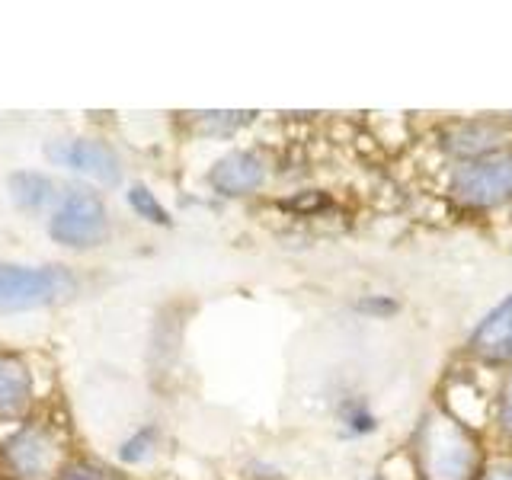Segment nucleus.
<instances>
[{"instance_id": "nucleus-1", "label": "nucleus", "mask_w": 512, "mask_h": 480, "mask_svg": "<svg viewBox=\"0 0 512 480\" xmlns=\"http://www.w3.org/2000/svg\"><path fill=\"white\" fill-rule=\"evenodd\" d=\"M416 471L420 480H477L480 439L474 429L445 410L423 413L416 429Z\"/></svg>"}, {"instance_id": "nucleus-2", "label": "nucleus", "mask_w": 512, "mask_h": 480, "mask_svg": "<svg viewBox=\"0 0 512 480\" xmlns=\"http://www.w3.org/2000/svg\"><path fill=\"white\" fill-rule=\"evenodd\" d=\"M77 295V276L68 266H23L0 260V314L55 308Z\"/></svg>"}, {"instance_id": "nucleus-3", "label": "nucleus", "mask_w": 512, "mask_h": 480, "mask_svg": "<svg viewBox=\"0 0 512 480\" xmlns=\"http://www.w3.org/2000/svg\"><path fill=\"white\" fill-rule=\"evenodd\" d=\"M64 468V439L55 426L23 423L0 442V474L7 480H58Z\"/></svg>"}, {"instance_id": "nucleus-4", "label": "nucleus", "mask_w": 512, "mask_h": 480, "mask_svg": "<svg viewBox=\"0 0 512 480\" xmlns=\"http://www.w3.org/2000/svg\"><path fill=\"white\" fill-rule=\"evenodd\" d=\"M112 231L109 224V208L103 196L90 186H71L61 192L52 218H48V234L55 244L71 247V250H93L106 244Z\"/></svg>"}, {"instance_id": "nucleus-5", "label": "nucleus", "mask_w": 512, "mask_h": 480, "mask_svg": "<svg viewBox=\"0 0 512 480\" xmlns=\"http://www.w3.org/2000/svg\"><path fill=\"white\" fill-rule=\"evenodd\" d=\"M452 199L468 208H496L512 199V148L464 160L448 180Z\"/></svg>"}, {"instance_id": "nucleus-6", "label": "nucleus", "mask_w": 512, "mask_h": 480, "mask_svg": "<svg viewBox=\"0 0 512 480\" xmlns=\"http://www.w3.org/2000/svg\"><path fill=\"white\" fill-rule=\"evenodd\" d=\"M45 157L58 167H71L103 186L122 183V160L103 138H55L45 144Z\"/></svg>"}, {"instance_id": "nucleus-7", "label": "nucleus", "mask_w": 512, "mask_h": 480, "mask_svg": "<svg viewBox=\"0 0 512 480\" xmlns=\"http://www.w3.org/2000/svg\"><path fill=\"white\" fill-rule=\"evenodd\" d=\"M266 183V164L256 151H231L218 157L208 170V186L224 199L253 196Z\"/></svg>"}, {"instance_id": "nucleus-8", "label": "nucleus", "mask_w": 512, "mask_h": 480, "mask_svg": "<svg viewBox=\"0 0 512 480\" xmlns=\"http://www.w3.org/2000/svg\"><path fill=\"white\" fill-rule=\"evenodd\" d=\"M36 404V378L23 356L0 349V423L23 420Z\"/></svg>"}, {"instance_id": "nucleus-9", "label": "nucleus", "mask_w": 512, "mask_h": 480, "mask_svg": "<svg viewBox=\"0 0 512 480\" xmlns=\"http://www.w3.org/2000/svg\"><path fill=\"white\" fill-rule=\"evenodd\" d=\"M468 352L487 365H509L512 362V295L503 298L496 308L474 327Z\"/></svg>"}, {"instance_id": "nucleus-10", "label": "nucleus", "mask_w": 512, "mask_h": 480, "mask_svg": "<svg viewBox=\"0 0 512 480\" xmlns=\"http://www.w3.org/2000/svg\"><path fill=\"white\" fill-rule=\"evenodd\" d=\"M506 138V125L496 119H474V122H461L452 132L445 135V151L455 154L461 160H477L503 151Z\"/></svg>"}, {"instance_id": "nucleus-11", "label": "nucleus", "mask_w": 512, "mask_h": 480, "mask_svg": "<svg viewBox=\"0 0 512 480\" xmlns=\"http://www.w3.org/2000/svg\"><path fill=\"white\" fill-rule=\"evenodd\" d=\"M7 192H10V202L20 208V212H29V215H39L52 202L61 199L58 183L48 173H39V170H13L7 176Z\"/></svg>"}, {"instance_id": "nucleus-12", "label": "nucleus", "mask_w": 512, "mask_h": 480, "mask_svg": "<svg viewBox=\"0 0 512 480\" xmlns=\"http://www.w3.org/2000/svg\"><path fill=\"white\" fill-rule=\"evenodd\" d=\"M125 199H128V205H132V212L138 218H144L148 224H157V228H170V224H173L170 212L160 205V199L144 183H135L132 189L125 192Z\"/></svg>"}, {"instance_id": "nucleus-13", "label": "nucleus", "mask_w": 512, "mask_h": 480, "mask_svg": "<svg viewBox=\"0 0 512 480\" xmlns=\"http://www.w3.org/2000/svg\"><path fill=\"white\" fill-rule=\"evenodd\" d=\"M157 439H160V429L154 423L148 426H141L135 436H128L119 448V461L122 464H141V461H148L154 455V448H157Z\"/></svg>"}, {"instance_id": "nucleus-14", "label": "nucleus", "mask_w": 512, "mask_h": 480, "mask_svg": "<svg viewBox=\"0 0 512 480\" xmlns=\"http://www.w3.org/2000/svg\"><path fill=\"white\" fill-rule=\"evenodd\" d=\"M253 119V112H196V128L202 135H231Z\"/></svg>"}, {"instance_id": "nucleus-15", "label": "nucleus", "mask_w": 512, "mask_h": 480, "mask_svg": "<svg viewBox=\"0 0 512 480\" xmlns=\"http://www.w3.org/2000/svg\"><path fill=\"white\" fill-rule=\"evenodd\" d=\"M340 423L349 429V436H368V432L378 429L375 413L368 410V404H365V400H359V397H349L346 404H343Z\"/></svg>"}, {"instance_id": "nucleus-16", "label": "nucleus", "mask_w": 512, "mask_h": 480, "mask_svg": "<svg viewBox=\"0 0 512 480\" xmlns=\"http://www.w3.org/2000/svg\"><path fill=\"white\" fill-rule=\"evenodd\" d=\"M58 480H125V474L109 471L100 461H71Z\"/></svg>"}, {"instance_id": "nucleus-17", "label": "nucleus", "mask_w": 512, "mask_h": 480, "mask_svg": "<svg viewBox=\"0 0 512 480\" xmlns=\"http://www.w3.org/2000/svg\"><path fill=\"white\" fill-rule=\"evenodd\" d=\"M500 429L506 436H512V372L503 384V394H500Z\"/></svg>"}, {"instance_id": "nucleus-18", "label": "nucleus", "mask_w": 512, "mask_h": 480, "mask_svg": "<svg viewBox=\"0 0 512 480\" xmlns=\"http://www.w3.org/2000/svg\"><path fill=\"white\" fill-rule=\"evenodd\" d=\"M480 480H512V461H496L480 474Z\"/></svg>"}]
</instances>
